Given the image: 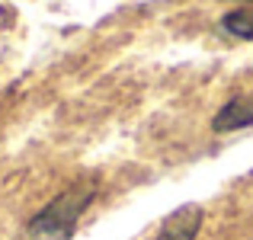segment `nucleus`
Returning a JSON list of instances; mask_svg holds the SVG:
<instances>
[{
	"label": "nucleus",
	"mask_w": 253,
	"mask_h": 240,
	"mask_svg": "<svg viewBox=\"0 0 253 240\" xmlns=\"http://www.w3.org/2000/svg\"><path fill=\"white\" fill-rule=\"evenodd\" d=\"M93 196H96V189H93L90 183H77V186H71V189H64L61 196L51 199V202L29 221L32 237H39V240H68L74 234L81 215L86 211V205L93 202Z\"/></svg>",
	"instance_id": "obj_1"
},
{
	"label": "nucleus",
	"mask_w": 253,
	"mask_h": 240,
	"mask_svg": "<svg viewBox=\"0 0 253 240\" xmlns=\"http://www.w3.org/2000/svg\"><path fill=\"white\" fill-rule=\"evenodd\" d=\"M202 221H205V211L199 205H183L161 224V234L154 240H196L199 231H202Z\"/></svg>",
	"instance_id": "obj_2"
},
{
	"label": "nucleus",
	"mask_w": 253,
	"mask_h": 240,
	"mask_svg": "<svg viewBox=\"0 0 253 240\" xmlns=\"http://www.w3.org/2000/svg\"><path fill=\"white\" fill-rule=\"evenodd\" d=\"M253 125V99L250 96H234L218 109V116L211 119V128L218 135H228V131H241Z\"/></svg>",
	"instance_id": "obj_3"
},
{
	"label": "nucleus",
	"mask_w": 253,
	"mask_h": 240,
	"mask_svg": "<svg viewBox=\"0 0 253 240\" xmlns=\"http://www.w3.org/2000/svg\"><path fill=\"white\" fill-rule=\"evenodd\" d=\"M221 29L231 32V36H237V39H253V10H231V13H224Z\"/></svg>",
	"instance_id": "obj_4"
},
{
	"label": "nucleus",
	"mask_w": 253,
	"mask_h": 240,
	"mask_svg": "<svg viewBox=\"0 0 253 240\" xmlns=\"http://www.w3.org/2000/svg\"><path fill=\"white\" fill-rule=\"evenodd\" d=\"M234 3H253V0H234Z\"/></svg>",
	"instance_id": "obj_5"
}]
</instances>
